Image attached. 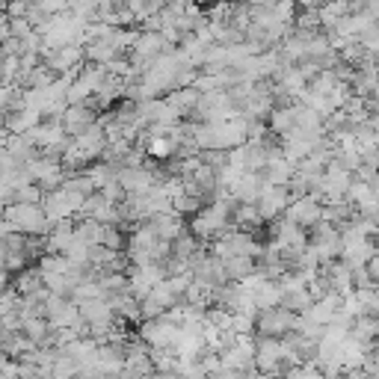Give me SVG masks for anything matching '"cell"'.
<instances>
[{
    "instance_id": "30bf717a",
    "label": "cell",
    "mask_w": 379,
    "mask_h": 379,
    "mask_svg": "<svg viewBox=\"0 0 379 379\" xmlns=\"http://www.w3.org/2000/svg\"><path fill=\"white\" fill-rule=\"evenodd\" d=\"M12 285H15L12 290H15L18 296H33L36 290H42V288H45V285H42V273H39V267H36V270H27V267H24L21 273H15V276H12Z\"/></svg>"
},
{
    "instance_id": "3957f363",
    "label": "cell",
    "mask_w": 379,
    "mask_h": 379,
    "mask_svg": "<svg viewBox=\"0 0 379 379\" xmlns=\"http://www.w3.org/2000/svg\"><path fill=\"white\" fill-rule=\"evenodd\" d=\"M175 338H178V323L169 320V314L139 323V341L146 347H172Z\"/></svg>"
},
{
    "instance_id": "8fae6325",
    "label": "cell",
    "mask_w": 379,
    "mask_h": 379,
    "mask_svg": "<svg viewBox=\"0 0 379 379\" xmlns=\"http://www.w3.org/2000/svg\"><path fill=\"white\" fill-rule=\"evenodd\" d=\"M178 146L172 136H151V139H146V146H143V151L148 154V157H154V161H169V157H175L178 154Z\"/></svg>"
},
{
    "instance_id": "277c9868",
    "label": "cell",
    "mask_w": 379,
    "mask_h": 379,
    "mask_svg": "<svg viewBox=\"0 0 379 379\" xmlns=\"http://www.w3.org/2000/svg\"><path fill=\"white\" fill-rule=\"evenodd\" d=\"M282 341L278 338H255V355L252 365L258 373H282Z\"/></svg>"
},
{
    "instance_id": "5b68a950",
    "label": "cell",
    "mask_w": 379,
    "mask_h": 379,
    "mask_svg": "<svg viewBox=\"0 0 379 379\" xmlns=\"http://www.w3.org/2000/svg\"><path fill=\"white\" fill-rule=\"evenodd\" d=\"M320 208L323 205L317 202L314 196H299V198H293V202L285 208V219L308 231L314 223H320Z\"/></svg>"
},
{
    "instance_id": "52a82bcc",
    "label": "cell",
    "mask_w": 379,
    "mask_h": 379,
    "mask_svg": "<svg viewBox=\"0 0 379 379\" xmlns=\"http://www.w3.org/2000/svg\"><path fill=\"white\" fill-rule=\"evenodd\" d=\"M261 175V184L264 187H285L290 178H293V163H288L285 157H273V161L258 172Z\"/></svg>"
},
{
    "instance_id": "9c48e42d",
    "label": "cell",
    "mask_w": 379,
    "mask_h": 379,
    "mask_svg": "<svg viewBox=\"0 0 379 379\" xmlns=\"http://www.w3.org/2000/svg\"><path fill=\"white\" fill-rule=\"evenodd\" d=\"M163 101L178 113V116H190L193 110H196V101H198V92L193 89V86H187V89H172V92H166V98Z\"/></svg>"
},
{
    "instance_id": "5bb4252c",
    "label": "cell",
    "mask_w": 379,
    "mask_h": 379,
    "mask_svg": "<svg viewBox=\"0 0 379 379\" xmlns=\"http://www.w3.org/2000/svg\"><path fill=\"white\" fill-rule=\"evenodd\" d=\"M9 258V249H6V243H4V237H0V270H4V261Z\"/></svg>"
},
{
    "instance_id": "6da1fadb",
    "label": "cell",
    "mask_w": 379,
    "mask_h": 379,
    "mask_svg": "<svg viewBox=\"0 0 379 379\" xmlns=\"http://www.w3.org/2000/svg\"><path fill=\"white\" fill-rule=\"evenodd\" d=\"M9 223L12 231L18 234H45L48 231V219L42 213V208L39 205H21V202H12L4 208V213H0Z\"/></svg>"
},
{
    "instance_id": "8992f818",
    "label": "cell",
    "mask_w": 379,
    "mask_h": 379,
    "mask_svg": "<svg viewBox=\"0 0 379 379\" xmlns=\"http://www.w3.org/2000/svg\"><path fill=\"white\" fill-rule=\"evenodd\" d=\"M59 122H63V131H66L69 139H71V136H77V133H84L86 128H92V125L98 122V113H95L89 104H69V107L63 110V116H59Z\"/></svg>"
},
{
    "instance_id": "ba28073f",
    "label": "cell",
    "mask_w": 379,
    "mask_h": 379,
    "mask_svg": "<svg viewBox=\"0 0 379 379\" xmlns=\"http://www.w3.org/2000/svg\"><path fill=\"white\" fill-rule=\"evenodd\" d=\"M255 270H258L255 258H246V255H234V258H226V261H223L226 282H243V278L252 276Z\"/></svg>"
},
{
    "instance_id": "7a4b0ae2",
    "label": "cell",
    "mask_w": 379,
    "mask_h": 379,
    "mask_svg": "<svg viewBox=\"0 0 379 379\" xmlns=\"http://www.w3.org/2000/svg\"><path fill=\"white\" fill-rule=\"evenodd\" d=\"M293 329H296V314H290L282 305L258 311V317H255V332L261 338H282V335H288Z\"/></svg>"
},
{
    "instance_id": "4fadbf2b",
    "label": "cell",
    "mask_w": 379,
    "mask_h": 379,
    "mask_svg": "<svg viewBox=\"0 0 379 379\" xmlns=\"http://www.w3.org/2000/svg\"><path fill=\"white\" fill-rule=\"evenodd\" d=\"M270 131L276 136H285L288 131H293V104H288V107H273L270 110Z\"/></svg>"
},
{
    "instance_id": "7c38bea8",
    "label": "cell",
    "mask_w": 379,
    "mask_h": 379,
    "mask_svg": "<svg viewBox=\"0 0 379 379\" xmlns=\"http://www.w3.org/2000/svg\"><path fill=\"white\" fill-rule=\"evenodd\" d=\"M278 299H282V290H278V285L273 282V278H267V282H261V288L255 290V308H258V311L276 308Z\"/></svg>"
}]
</instances>
